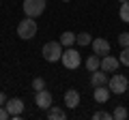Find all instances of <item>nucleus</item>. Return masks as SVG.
Masks as SVG:
<instances>
[{
  "label": "nucleus",
  "mask_w": 129,
  "mask_h": 120,
  "mask_svg": "<svg viewBox=\"0 0 129 120\" xmlns=\"http://www.w3.org/2000/svg\"><path fill=\"white\" fill-rule=\"evenodd\" d=\"M73 43H75V34H73V32L64 30V32L60 34V45H64V47H71Z\"/></svg>",
  "instance_id": "obj_15"
},
{
  "label": "nucleus",
  "mask_w": 129,
  "mask_h": 120,
  "mask_svg": "<svg viewBox=\"0 0 129 120\" xmlns=\"http://www.w3.org/2000/svg\"><path fill=\"white\" fill-rule=\"evenodd\" d=\"M118 60H120V65H125V67H129V45H127V47H123V51H120V56H118Z\"/></svg>",
  "instance_id": "obj_19"
},
{
  "label": "nucleus",
  "mask_w": 129,
  "mask_h": 120,
  "mask_svg": "<svg viewBox=\"0 0 129 120\" xmlns=\"http://www.w3.org/2000/svg\"><path fill=\"white\" fill-rule=\"evenodd\" d=\"M60 62H62V67H64V69L75 71L80 65H82L80 51H78V49H73V47H67V49L62 51V56H60Z\"/></svg>",
  "instance_id": "obj_2"
},
{
  "label": "nucleus",
  "mask_w": 129,
  "mask_h": 120,
  "mask_svg": "<svg viewBox=\"0 0 129 120\" xmlns=\"http://www.w3.org/2000/svg\"><path fill=\"white\" fill-rule=\"evenodd\" d=\"M127 116H129V111H127L125 105H116V109L112 111V118H114V120H125Z\"/></svg>",
  "instance_id": "obj_17"
},
{
  "label": "nucleus",
  "mask_w": 129,
  "mask_h": 120,
  "mask_svg": "<svg viewBox=\"0 0 129 120\" xmlns=\"http://www.w3.org/2000/svg\"><path fill=\"white\" fill-rule=\"evenodd\" d=\"M118 67H120V60L108 54V56H103V58H101V65H99V69L106 71V73H116V71H118Z\"/></svg>",
  "instance_id": "obj_7"
},
{
  "label": "nucleus",
  "mask_w": 129,
  "mask_h": 120,
  "mask_svg": "<svg viewBox=\"0 0 129 120\" xmlns=\"http://www.w3.org/2000/svg\"><path fill=\"white\" fill-rule=\"evenodd\" d=\"M118 43H120V47H127L129 45V32H120L118 34Z\"/></svg>",
  "instance_id": "obj_22"
},
{
  "label": "nucleus",
  "mask_w": 129,
  "mask_h": 120,
  "mask_svg": "<svg viewBox=\"0 0 129 120\" xmlns=\"http://www.w3.org/2000/svg\"><path fill=\"white\" fill-rule=\"evenodd\" d=\"M127 86H129V79L125 77V75H120V73H114L108 79V88H110V92H114V94L127 92Z\"/></svg>",
  "instance_id": "obj_5"
},
{
  "label": "nucleus",
  "mask_w": 129,
  "mask_h": 120,
  "mask_svg": "<svg viewBox=\"0 0 129 120\" xmlns=\"http://www.w3.org/2000/svg\"><path fill=\"white\" fill-rule=\"evenodd\" d=\"M35 103H37L41 109H50L52 103H54V99H52V92H47L45 88L43 90H37V97H35Z\"/></svg>",
  "instance_id": "obj_8"
},
{
  "label": "nucleus",
  "mask_w": 129,
  "mask_h": 120,
  "mask_svg": "<svg viewBox=\"0 0 129 120\" xmlns=\"http://www.w3.org/2000/svg\"><path fill=\"white\" fill-rule=\"evenodd\" d=\"M5 107H7V111H9L11 118H19L22 111H24V101L22 99H7Z\"/></svg>",
  "instance_id": "obj_6"
},
{
  "label": "nucleus",
  "mask_w": 129,
  "mask_h": 120,
  "mask_svg": "<svg viewBox=\"0 0 129 120\" xmlns=\"http://www.w3.org/2000/svg\"><path fill=\"white\" fill-rule=\"evenodd\" d=\"M47 118H50V120H64L67 116H64V109H60V107L52 105L50 109H47Z\"/></svg>",
  "instance_id": "obj_13"
},
{
  "label": "nucleus",
  "mask_w": 129,
  "mask_h": 120,
  "mask_svg": "<svg viewBox=\"0 0 129 120\" xmlns=\"http://www.w3.org/2000/svg\"><path fill=\"white\" fill-rule=\"evenodd\" d=\"M37 30H39V26H37V22H35V17H28V15H26V19H22V22L17 24V37L24 39V41L35 39L37 37Z\"/></svg>",
  "instance_id": "obj_1"
},
{
  "label": "nucleus",
  "mask_w": 129,
  "mask_h": 120,
  "mask_svg": "<svg viewBox=\"0 0 129 120\" xmlns=\"http://www.w3.org/2000/svg\"><path fill=\"white\" fill-rule=\"evenodd\" d=\"M108 73L106 71H101V69H97V71H92V75H90V84H92V88H97V86H106L108 84Z\"/></svg>",
  "instance_id": "obj_11"
},
{
  "label": "nucleus",
  "mask_w": 129,
  "mask_h": 120,
  "mask_svg": "<svg viewBox=\"0 0 129 120\" xmlns=\"http://www.w3.org/2000/svg\"><path fill=\"white\" fill-rule=\"evenodd\" d=\"M99 65H101V60H99V56H97V54H90V56L86 58V69L90 71V73L99 69Z\"/></svg>",
  "instance_id": "obj_14"
},
{
  "label": "nucleus",
  "mask_w": 129,
  "mask_h": 120,
  "mask_svg": "<svg viewBox=\"0 0 129 120\" xmlns=\"http://www.w3.org/2000/svg\"><path fill=\"white\" fill-rule=\"evenodd\" d=\"M92 51H95L99 58H103V56H108L110 54V43L106 41V39H101V37H97V39H92Z\"/></svg>",
  "instance_id": "obj_9"
},
{
  "label": "nucleus",
  "mask_w": 129,
  "mask_h": 120,
  "mask_svg": "<svg viewBox=\"0 0 129 120\" xmlns=\"http://www.w3.org/2000/svg\"><path fill=\"white\" fill-rule=\"evenodd\" d=\"M43 88H45V79L43 77H35L32 79V90H35V92H37V90H43Z\"/></svg>",
  "instance_id": "obj_20"
},
{
  "label": "nucleus",
  "mask_w": 129,
  "mask_h": 120,
  "mask_svg": "<svg viewBox=\"0 0 129 120\" xmlns=\"http://www.w3.org/2000/svg\"><path fill=\"white\" fill-rule=\"evenodd\" d=\"M127 94H129V86H127Z\"/></svg>",
  "instance_id": "obj_27"
},
{
  "label": "nucleus",
  "mask_w": 129,
  "mask_h": 120,
  "mask_svg": "<svg viewBox=\"0 0 129 120\" xmlns=\"http://www.w3.org/2000/svg\"><path fill=\"white\" fill-rule=\"evenodd\" d=\"M110 88H106V86H97L95 90H92V97H95V101L97 103H106L108 99H110Z\"/></svg>",
  "instance_id": "obj_12"
},
{
  "label": "nucleus",
  "mask_w": 129,
  "mask_h": 120,
  "mask_svg": "<svg viewBox=\"0 0 129 120\" xmlns=\"http://www.w3.org/2000/svg\"><path fill=\"white\" fill-rule=\"evenodd\" d=\"M60 2H71V0H60Z\"/></svg>",
  "instance_id": "obj_25"
},
{
  "label": "nucleus",
  "mask_w": 129,
  "mask_h": 120,
  "mask_svg": "<svg viewBox=\"0 0 129 120\" xmlns=\"http://www.w3.org/2000/svg\"><path fill=\"white\" fill-rule=\"evenodd\" d=\"M43 58L47 60V62H58L60 56H62V45H60V41H50L43 45Z\"/></svg>",
  "instance_id": "obj_4"
},
{
  "label": "nucleus",
  "mask_w": 129,
  "mask_h": 120,
  "mask_svg": "<svg viewBox=\"0 0 129 120\" xmlns=\"http://www.w3.org/2000/svg\"><path fill=\"white\" fill-rule=\"evenodd\" d=\"M7 118H11L9 111H7V107H5V105H0V120H7Z\"/></svg>",
  "instance_id": "obj_23"
},
{
  "label": "nucleus",
  "mask_w": 129,
  "mask_h": 120,
  "mask_svg": "<svg viewBox=\"0 0 129 120\" xmlns=\"http://www.w3.org/2000/svg\"><path fill=\"white\" fill-rule=\"evenodd\" d=\"M64 105L69 107V109H75L80 105V92L75 88H69L67 92H64Z\"/></svg>",
  "instance_id": "obj_10"
},
{
  "label": "nucleus",
  "mask_w": 129,
  "mask_h": 120,
  "mask_svg": "<svg viewBox=\"0 0 129 120\" xmlns=\"http://www.w3.org/2000/svg\"><path fill=\"white\" fill-rule=\"evenodd\" d=\"M5 103H7V94L0 92V105H5Z\"/></svg>",
  "instance_id": "obj_24"
},
{
  "label": "nucleus",
  "mask_w": 129,
  "mask_h": 120,
  "mask_svg": "<svg viewBox=\"0 0 129 120\" xmlns=\"http://www.w3.org/2000/svg\"><path fill=\"white\" fill-rule=\"evenodd\" d=\"M92 118H95V120H110L112 114H108V111H95V114H92Z\"/></svg>",
  "instance_id": "obj_21"
},
{
  "label": "nucleus",
  "mask_w": 129,
  "mask_h": 120,
  "mask_svg": "<svg viewBox=\"0 0 129 120\" xmlns=\"http://www.w3.org/2000/svg\"><path fill=\"white\" fill-rule=\"evenodd\" d=\"M118 2H127V0H118Z\"/></svg>",
  "instance_id": "obj_26"
},
{
  "label": "nucleus",
  "mask_w": 129,
  "mask_h": 120,
  "mask_svg": "<svg viewBox=\"0 0 129 120\" xmlns=\"http://www.w3.org/2000/svg\"><path fill=\"white\" fill-rule=\"evenodd\" d=\"M118 17L123 19V22L129 24V0L127 2H120V9H118Z\"/></svg>",
  "instance_id": "obj_18"
},
{
  "label": "nucleus",
  "mask_w": 129,
  "mask_h": 120,
  "mask_svg": "<svg viewBox=\"0 0 129 120\" xmlns=\"http://www.w3.org/2000/svg\"><path fill=\"white\" fill-rule=\"evenodd\" d=\"M45 7H47V0H24L22 2V9L28 17H39L45 11Z\"/></svg>",
  "instance_id": "obj_3"
},
{
  "label": "nucleus",
  "mask_w": 129,
  "mask_h": 120,
  "mask_svg": "<svg viewBox=\"0 0 129 120\" xmlns=\"http://www.w3.org/2000/svg\"><path fill=\"white\" fill-rule=\"evenodd\" d=\"M75 43L82 45V47H86V45H90V43H92V37L88 32H80V34H75Z\"/></svg>",
  "instance_id": "obj_16"
}]
</instances>
